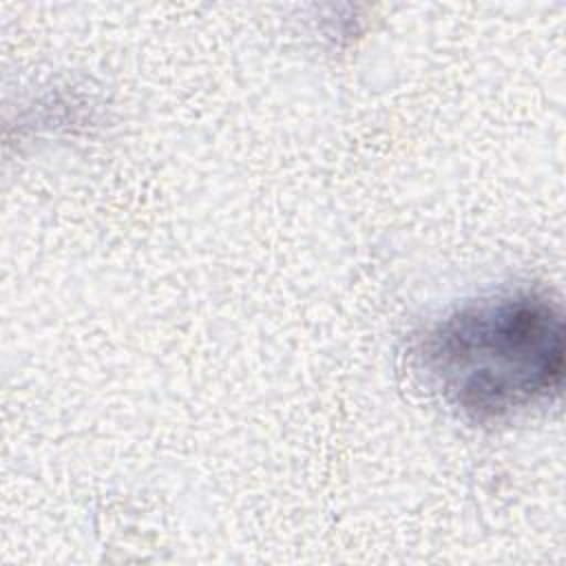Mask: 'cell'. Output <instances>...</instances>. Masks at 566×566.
Here are the masks:
<instances>
[{"mask_svg": "<svg viewBox=\"0 0 566 566\" xmlns=\"http://www.w3.org/2000/svg\"><path fill=\"white\" fill-rule=\"evenodd\" d=\"M418 358L427 382L462 416L511 418L562 389V310L528 290L482 296L436 321L420 338Z\"/></svg>", "mask_w": 566, "mask_h": 566, "instance_id": "1", "label": "cell"}]
</instances>
